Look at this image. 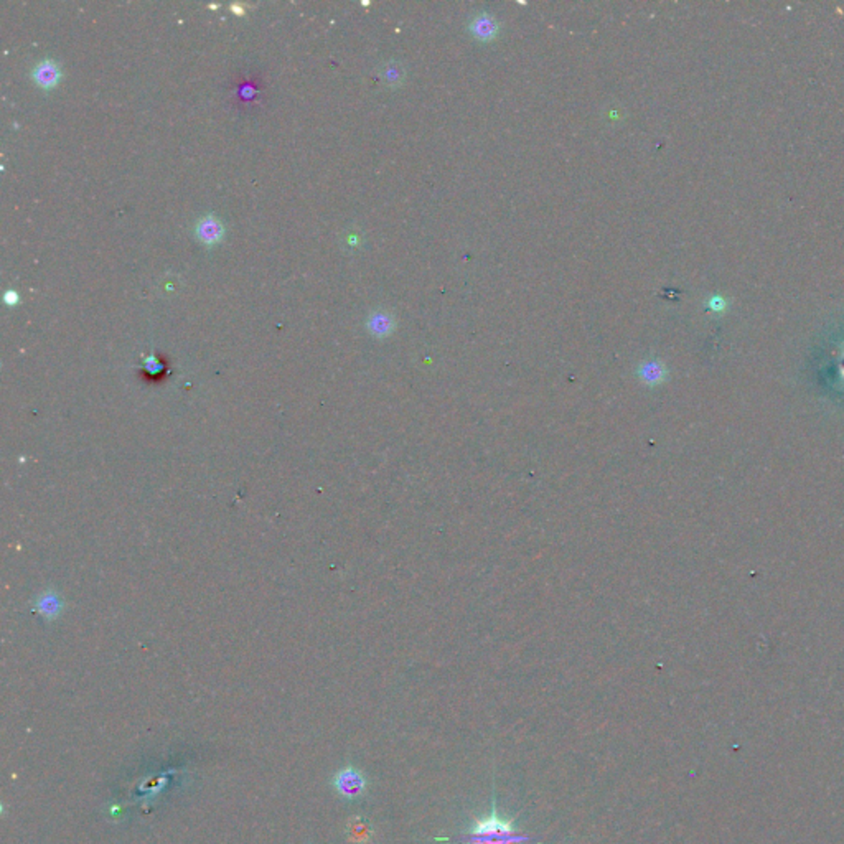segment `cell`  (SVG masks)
<instances>
[{"label": "cell", "mask_w": 844, "mask_h": 844, "mask_svg": "<svg viewBox=\"0 0 844 844\" xmlns=\"http://www.w3.org/2000/svg\"><path fill=\"white\" fill-rule=\"evenodd\" d=\"M348 835L354 843H366L371 840L373 831H371V826H369L368 821H364L363 818L357 816L348 823Z\"/></svg>", "instance_id": "cell-5"}, {"label": "cell", "mask_w": 844, "mask_h": 844, "mask_svg": "<svg viewBox=\"0 0 844 844\" xmlns=\"http://www.w3.org/2000/svg\"><path fill=\"white\" fill-rule=\"evenodd\" d=\"M526 838L519 836L513 828V821L502 820L493 811L485 820H477L470 831V844H523Z\"/></svg>", "instance_id": "cell-1"}, {"label": "cell", "mask_w": 844, "mask_h": 844, "mask_svg": "<svg viewBox=\"0 0 844 844\" xmlns=\"http://www.w3.org/2000/svg\"><path fill=\"white\" fill-rule=\"evenodd\" d=\"M224 233L223 223L214 216V214H207L197 223V236L200 241L204 244H216L221 241Z\"/></svg>", "instance_id": "cell-3"}, {"label": "cell", "mask_w": 844, "mask_h": 844, "mask_svg": "<svg viewBox=\"0 0 844 844\" xmlns=\"http://www.w3.org/2000/svg\"><path fill=\"white\" fill-rule=\"evenodd\" d=\"M663 374H665V371H663V368L660 366V364H657V363L648 364V366L645 368V378L650 379V381H653V383L661 381Z\"/></svg>", "instance_id": "cell-9"}, {"label": "cell", "mask_w": 844, "mask_h": 844, "mask_svg": "<svg viewBox=\"0 0 844 844\" xmlns=\"http://www.w3.org/2000/svg\"><path fill=\"white\" fill-rule=\"evenodd\" d=\"M32 76L38 86L48 89L53 88L54 84L59 81V78H62V69H59V67L53 59H43V62H40L37 67L33 68Z\"/></svg>", "instance_id": "cell-4"}, {"label": "cell", "mask_w": 844, "mask_h": 844, "mask_svg": "<svg viewBox=\"0 0 844 844\" xmlns=\"http://www.w3.org/2000/svg\"><path fill=\"white\" fill-rule=\"evenodd\" d=\"M144 368H146V371L152 374V376H158V374H162L163 369H166V364H163L156 354H149V357L144 359Z\"/></svg>", "instance_id": "cell-7"}, {"label": "cell", "mask_w": 844, "mask_h": 844, "mask_svg": "<svg viewBox=\"0 0 844 844\" xmlns=\"http://www.w3.org/2000/svg\"><path fill=\"white\" fill-rule=\"evenodd\" d=\"M17 299H18V296L15 291H7L4 296V301H5V304H8V306H15V304H17Z\"/></svg>", "instance_id": "cell-11"}, {"label": "cell", "mask_w": 844, "mask_h": 844, "mask_svg": "<svg viewBox=\"0 0 844 844\" xmlns=\"http://www.w3.org/2000/svg\"><path fill=\"white\" fill-rule=\"evenodd\" d=\"M333 787H335L338 795L345 798H357L363 795L364 790H366V778L357 768L347 767L340 770L333 778Z\"/></svg>", "instance_id": "cell-2"}, {"label": "cell", "mask_w": 844, "mask_h": 844, "mask_svg": "<svg viewBox=\"0 0 844 844\" xmlns=\"http://www.w3.org/2000/svg\"><path fill=\"white\" fill-rule=\"evenodd\" d=\"M478 32L480 37H488V35H493V22L488 17H483V18H478V23L477 27H473Z\"/></svg>", "instance_id": "cell-10"}, {"label": "cell", "mask_w": 844, "mask_h": 844, "mask_svg": "<svg viewBox=\"0 0 844 844\" xmlns=\"http://www.w3.org/2000/svg\"><path fill=\"white\" fill-rule=\"evenodd\" d=\"M706 307H707L709 311H711L712 313H724V312L727 311L729 304H727V301H726V299H724L722 296H719V294H716V296L709 297V301H707V304H706Z\"/></svg>", "instance_id": "cell-8"}, {"label": "cell", "mask_w": 844, "mask_h": 844, "mask_svg": "<svg viewBox=\"0 0 844 844\" xmlns=\"http://www.w3.org/2000/svg\"><path fill=\"white\" fill-rule=\"evenodd\" d=\"M369 328H371V332L378 333V335H383V333H388L389 328H391V320H389V317L383 316V313H376V316H373L371 320H369Z\"/></svg>", "instance_id": "cell-6"}]
</instances>
